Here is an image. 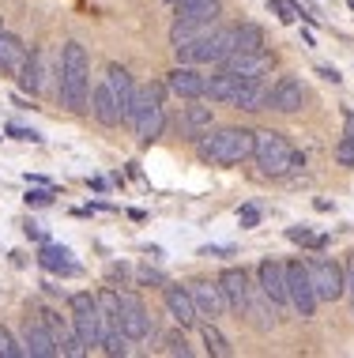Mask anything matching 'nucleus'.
I'll use <instances>...</instances> for the list:
<instances>
[{"label": "nucleus", "mask_w": 354, "mask_h": 358, "mask_svg": "<svg viewBox=\"0 0 354 358\" xmlns=\"http://www.w3.org/2000/svg\"><path fill=\"white\" fill-rule=\"evenodd\" d=\"M196 151H200V159L212 162V166H242L245 159H253V132L230 124V129L200 136Z\"/></svg>", "instance_id": "obj_3"}, {"label": "nucleus", "mask_w": 354, "mask_h": 358, "mask_svg": "<svg viewBox=\"0 0 354 358\" xmlns=\"http://www.w3.org/2000/svg\"><path fill=\"white\" fill-rule=\"evenodd\" d=\"M162 94H166V87L162 83H143L136 87V99H132L128 113H124V124H132L136 129V140L147 148V143H155L162 136V129H166V106H162Z\"/></svg>", "instance_id": "obj_2"}, {"label": "nucleus", "mask_w": 354, "mask_h": 358, "mask_svg": "<svg viewBox=\"0 0 354 358\" xmlns=\"http://www.w3.org/2000/svg\"><path fill=\"white\" fill-rule=\"evenodd\" d=\"M110 275H113V279H124V275H128V268H124V264H113Z\"/></svg>", "instance_id": "obj_43"}, {"label": "nucleus", "mask_w": 354, "mask_h": 358, "mask_svg": "<svg viewBox=\"0 0 354 358\" xmlns=\"http://www.w3.org/2000/svg\"><path fill=\"white\" fill-rule=\"evenodd\" d=\"M267 8H272V12L279 15V23H298V19L313 23V15L305 12L302 4H294V0H267Z\"/></svg>", "instance_id": "obj_29"}, {"label": "nucleus", "mask_w": 354, "mask_h": 358, "mask_svg": "<svg viewBox=\"0 0 354 358\" xmlns=\"http://www.w3.org/2000/svg\"><path fill=\"white\" fill-rule=\"evenodd\" d=\"M212 106H200L196 99H189V106L181 110V136L185 140H200V136H207L212 132Z\"/></svg>", "instance_id": "obj_18"}, {"label": "nucleus", "mask_w": 354, "mask_h": 358, "mask_svg": "<svg viewBox=\"0 0 354 358\" xmlns=\"http://www.w3.org/2000/svg\"><path fill=\"white\" fill-rule=\"evenodd\" d=\"M219 27V19L215 23H174V31H170V45L174 50H189V45H196L200 38H207Z\"/></svg>", "instance_id": "obj_26"}, {"label": "nucleus", "mask_w": 354, "mask_h": 358, "mask_svg": "<svg viewBox=\"0 0 354 358\" xmlns=\"http://www.w3.org/2000/svg\"><path fill=\"white\" fill-rule=\"evenodd\" d=\"M230 253H234L230 245H204L200 249V257H230Z\"/></svg>", "instance_id": "obj_38"}, {"label": "nucleus", "mask_w": 354, "mask_h": 358, "mask_svg": "<svg viewBox=\"0 0 354 358\" xmlns=\"http://www.w3.org/2000/svg\"><path fill=\"white\" fill-rule=\"evenodd\" d=\"M256 50H264V31H260V27H256V23L234 27V53H256Z\"/></svg>", "instance_id": "obj_27"}, {"label": "nucleus", "mask_w": 354, "mask_h": 358, "mask_svg": "<svg viewBox=\"0 0 354 358\" xmlns=\"http://www.w3.org/2000/svg\"><path fill=\"white\" fill-rule=\"evenodd\" d=\"M237 222H242V230L260 227V208H256V204H242V208H237Z\"/></svg>", "instance_id": "obj_35"}, {"label": "nucleus", "mask_w": 354, "mask_h": 358, "mask_svg": "<svg viewBox=\"0 0 354 358\" xmlns=\"http://www.w3.org/2000/svg\"><path fill=\"white\" fill-rule=\"evenodd\" d=\"M286 298H290L298 317H313L320 306L313 279H309V264H302V260H286Z\"/></svg>", "instance_id": "obj_5"}, {"label": "nucleus", "mask_w": 354, "mask_h": 358, "mask_svg": "<svg viewBox=\"0 0 354 358\" xmlns=\"http://www.w3.org/2000/svg\"><path fill=\"white\" fill-rule=\"evenodd\" d=\"M309 279H313V290H317L320 302H339V298L347 294V275H343V268L332 257H313L309 260Z\"/></svg>", "instance_id": "obj_7"}, {"label": "nucleus", "mask_w": 354, "mask_h": 358, "mask_svg": "<svg viewBox=\"0 0 354 358\" xmlns=\"http://www.w3.org/2000/svg\"><path fill=\"white\" fill-rule=\"evenodd\" d=\"M343 275H347V294H351V302H354V257L347 260V268H343Z\"/></svg>", "instance_id": "obj_40"}, {"label": "nucleus", "mask_w": 354, "mask_h": 358, "mask_svg": "<svg viewBox=\"0 0 354 358\" xmlns=\"http://www.w3.org/2000/svg\"><path fill=\"white\" fill-rule=\"evenodd\" d=\"M27 42L19 34H4L0 31V72H19L27 61Z\"/></svg>", "instance_id": "obj_25"}, {"label": "nucleus", "mask_w": 354, "mask_h": 358, "mask_svg": "<svg viewBox=\"0 0 354 358\" xmlns=\"http://www.w3.org/2000/svg\"><path fill=\"white\" fill-rule=\"evenodd\" d=\"M23 355H31V358H57V355H61V347H57L50 324H45L38 313L23 321Z\"/></svg>", "instance_id": "obj_11"}, {"label": "nucleus", "mask_w": 354, "mask_h": 358, "mask_svg": "<svg viewBox=\"0 0 354 358\" xmlns=\"http://www.w3.org/2000/svg\"><path fill=\"white\" fill-rule=\"evenodd\" d=\"M204 347H207V355H215V358H226V355L234 351L230 340H226V336L215 328V321H207V324H204Z\"/></svg>", "instance_id": "obj_30"}, {"label": "nucleus", "mask_w": 354, "mask_h": 358, "mask_svg": "<svg viewBox=\"0 0 354 358\" xmlns=\"http://www.w3.org/2000/svg\"><path fill=\"white\" fill-rule=\"evenodd\" d=\"M19 83H23V91L42 94V87H45V50L27 53L23 69H19Z\"/></svg>", "instance_id": "obj_24"}, {"label": "nucleus", "mask_w": 354, "mask_h": 358, "mask_svg": "<svg viewBox=\"0 0 354 358\" xmlns=\"http://www.w3.org/2000/svg\"><path fill=\"white\" fill-rule=\"evenodd\" d=\"M166 4H181V0H166Z\"/></svg>", "instance_id": "obj_44"}, {"label": "nucleus", "mask_w": 354, "mask_h": 358, "mask_svg": "<svg viewBox=\"0 0 354 358\" xmlns=\"http://www.w3.org/2000/svg\"><path fill=\"white\" fill-rule=\"evenodd\" d=\"M102 351L110 358H124V355H132V340L124 332H110L106 340H102Z\"/></svg>", "instance_id": "obj_31"}, {"label": "nucleus", "mask_w": 354, "mask_h": 358, "mask_svg": "<svg viewBox=\"0 0 354 358\" xmlns=\"http://www.w3.org/2000/svg\"><path fill=\"white\" fill-rule=\"evenodd\" d=\"M91 113H94V121L106 124V129H117V124H121V106H117V99H113L106 76H102L98 87L91 91Z\"/></svg>", "instance_id": "obj_16"}, {"label": "nucleus", "mask_w": 354, "mask_h": 358, "mask_svg": "<svg viewBox=\"0 0 354 358\" xmlns=\"http://www.w3.org/2000/svg\"><path fill=\"white\" fill-rule=\"evenodd\" d=\"M53 196H57V192H53L50 185H34V189H27V204H31V208H50V204H53Z\"/></svg>", "instance_id": "obj_33"}, {"label": "nucleus", "mask_w": 354, "mask_h": 358, "mask_svg": "<svg viewBox=\"0 0 354 358\" xmlns=\"http://www.w3.org/2000/svg\"><path fill=\"white\" fill-rule=\"evenodd\" d=\"M219 69H230L237 72L242 80H267L275 69V53H267V50H256V53H234V57H226Z\"/></svg>", "instance_id": "obj_12"}, {"label": "nucleus", "mask_w": 354, "mask_h": 358, "mask_svg": "<svg viewBox=\"0 0 354 358\" xmlns=\"http://www.w3.org/2000/svg\"><path fill=\"white\" fill-rule=\"evenodd\" d=\"M140 283H158V287H166V275H162V272H151V268H143V272H140Z\"/></svg>", "instance_id": "obj_39"}, {"label": "nucleus", "mask_w": 354, "mask_h": 358, "mask_svg": "<svg viewBox=\"0 0 354 358\" xmlns=\"http://www.w3.org/2000/svg\"><path fill=\"white\" fill-rule=\"evenodd\" d=\"M117 321H121V332L128 340H147L151 336V317H147V306L140 302L136 290H117Z\"/></svg>", "instance_id": "obj_8"}, {"label": "nucleus", "mask_w": 354, "mask_h": 358, "mask_svg": "<svg viewBox=\"0 0 354 358\" xmlns=\"http://www.w3.org/2000/svg\"><path fill=\"white\" fill-rule=\"evenodd\" d=\"M166 87L177 94V99H204L207 76H200L196 64H177V69L166 76Z\"/></svg>", "instance_id": "obj_14"}, {"label": "nucleus", "mask_w": 354, "mask_h": 358, "mask_svg": "<svg viewBox=\"0 0 354 358\" xmlns=\"http://www.w3.org/2000/svg\"><path fill=\"white\" fill-rule=\"evenodd\" d=\"M19 355H23V347L15 343V336L8 328H0V358H19Z\"/></svg>", "instance_id": "obj_36"}, {"label": "nucleus", "mask_w": 354, "mask_h": 358, "mask_svg": "<svg viewBox=\"0 0 354 358\" xmlns=\"http://www.w3.org/2000/svg\"><path fill=\"white\" fill-rule=\"evenodd\" d=\"M253 159H256V166H260L264 178H286V173H290L294 148L283 132L260 129V132H253Z\"/></svg>", "instance_id": "obj_4"}, {"label": "nucleus", "mask_w": 354, "mask_h": 358, "mask_svg": "<svg viewBox=\"0 0 354 358\" xmlns=\"http://www.w3.org/2000/svg\"><path fill=\"white\" fill-rule=\"evenodd\" d=\"M27 238H34V241H45V227H38V222H27Z\"/></svg>", "instance_id": "obj_42"}, {"label": "nucleus", "mask_w": 354, "mask_h": 358, "mask_svg": "<svg viewBox=\"0 0 354 358\" xmlns=\"http://www.w3.org/2000/svg\"><path fill=\"white\" fill-rule=\"evenodd\" d=\"M317 76H320V80H328V83H339V80H343V76H339L336 69H328V64H320Z\"/></svg>", "instance_id": "obj_41"}, {"label": "nucleus", "mask_w": 354, "mask_h": 358, "mask_svg": "<svg viewBox=\"0 0 354 358\" xmlns=\"http://www.w3.org/2000/svg\"><path fill=\"white\" fill-rule=\"evenodd\" d=\"M162 351H166V355H177V358H193V347L185 343V332H170L166 340H162Z\"/></svg>", "instance_id": "obj_32"}, {"label": "nucleus", "mask_w": 354, "mask_h": 358, "mask_svg": "<svg viewBox=\"0 0 354 358\" xmlns=\"http://www.w3.org/2000/svg\"><path fill=\"white\" fill-rule=\"evenodd\" d=\"M193 290V302H196V313L207 317V321H219V317L226 313V298L223 290H219V283H207V279H200V283L189 287Z\"/></svg>", "instance_id": "obj_17"}, {"label": "nucleus", "mask_w": 354, "mask_h": 358, "mask_svg": "<svg viewBox=\"0 0 354 358\" xmlns=\"http://www.w3.org/2000/svg\"><path fill=\"white\" fill-rule=\"evenodd\" d=\"M166 309H170V317L177 321V328H193L200 321L196 302H193V290H189V287L166 283Z\"/></svg>", "instance_id": "obj_15"}, {"label": "nucleus", "mask_w": 354, "mask_h": 358, "mask_svg": "<svg viewBox=\"0 0 354 358\" xmlns=\"http://www.w3.org/2000/svg\"><path fill=\"white\" fill-rule=\"evenodd\" d=\"M286 238H290V241H298V245H317V249L324 245V238H317L309 227H286Z\"/></svg>", "instance_id": "obj_34"}, {"label": "nucleus", "mask_w": 354, "mask_h": 358, "mask_svg": "<svg viewBox=\"0 0 354 358\" xmlns=\"http://www.w3.org/2000/svg\"><path fill=\"white\" fill-rule=\"evenodd\" d=\"M336 162L347 166V170H354V113L351 110H343V140L336 148Z\"/></svg>", "instance_id": "obj_28"}, {"label": "nucleus", "mask_w": 354, "mask_h": 358, "mask_svg": "<svg viewBox=\"0 0 354 358\" xmlns=\"http://www.w3.org/2000/svg\"><path fill=\"white\" fill-rule=\"evenodd\" d=\"M305 106V87L298 76H279V80L272 83V102H267V110H279V113H298Z\"/></svg>", "instance_id": "obj_13"}, {"label": "nucleus", "mask_w": 354, "mask_h": 358, "mask_svg": "<svg viewBox=\"0 0 354 358\" xmlns=\"http://www.w3.org/2000/svg\"><path fill=\"white\" fill-rule=\"evenodd\" d=\"M57 99H61V106L72 113L91 110V57L80 42L61 45V61H57Z\"/></svg>", "instance_id": "obj_1"}, {"label": "nucleus", "mask_w": 354, "mask_h": 358, "mask_svg": "<svg viewBox=\"0 0 354 358\" xmlns=\"http://www.w3.org/2000/svg\"><path fill=\"white\" fill-rule=\"evenodd\" d=\"M219 290H223V298H226V309H234L237 317L249 309V298H253V279H249L245 268H226L223 275H219Z\"/></svg>", "instance_id": "obj_10"}, {"label": "nucleus", "mask_w": 354, "mask_h": 358, "mask_svg": "<svg viewBox=\"0 0 354 358\" xmlns=\"http://www.w3.org/2000/svg\"><path fill=\"white\" fill-rule=\"evenodd\" d=\"M38 264H42L50 275H80V264L72 260V253H68L64 245H53V241H42Z\"/></svg>", "instance_id": "obj_20"}, {"label": "nucleus", "mask_w": 354, "mask_h": 358, "mask_svg": "<svg viewBox=\"0 0 354 358\" xmlns=\"http://www.w3.org/2000/svg\"><path fill=\"white\" fill-rule=\"evenodd\" d=\"M177 23H215L223 12V0H181L174 4Z\"/></svg>", "instance_id": "obj_22"}, {"label": "nucleus", "mask_w": 354, "mask_h": 358, "mask_svg": "<svg viewBox=\"0 0 354 358\" xmlns=\"http://www.w3.org/2000/svg\"><path fill=\"white\" fill-rule=\"evenodd\" d=\"M106 83H110V91H113V99H117V106H121V121H124V113H128L132 99H136V80H132V72L124 69V64H106Z\"/></svg>", "instance_id": "obj_19"}, {"label": "nucleus", "mask_w": 354, "mask_h": 358, "mask_svg": "<svg viewBox=\"0 0 354 358\" xmlns=\"http://www.w3.org/2000/svg\"><path fill=\"white\" fill-rule=\"evenodd\" d=\"M8 136H12V140H23V143H42V132L23 129V124H8Z\"/></svg>", "instance_id": "obj_37"}, {"label": "nucleus", "mask_w": 354, "mask_h": 358, "mask_svg": "<svg viewBox=\"0 0 354 358\" xmlns=\"http://www.w3.org/2000/svg\"><path fill=\"white\" fill-rule=\"evenodd\" d=\"M256 287L264 290V298L272 306H290V298H286V264L275 257L260 260V268H256Z\"/></svg>", "instance_id": "obj_9"}, {"label": "nucleus", "mask_w": 354, "mask_h": 358, "mask_svg": "<svg viewBox=\"0 0 354 358\" xmlns=\"http://www.w3.org/2000/svg\"><path fill=\"white\" fill-rule=\"evenodd\" d=\"M267 102H272V83L267 80H245L242 91H237V99H234L237 110H249V113L267 110Z\"/></svg>", "instance_id": "obj_23"}, {"label": "nucleus", "mask_w": 354, "mask_h": 358, "mask_svg": "<svg viewBox=\"0 0 354 358\" xmlns=\"http://www.w3.org/2000/svg\"><path fill=\"white\" fill-rule=\"evenodd\" d=\"M242 76L237 72H230V69H219L212 80H207V87H204V94L212 102H226V106H234V99H237V91H242Z\"/></svg>", "instance_id": "obj_21"}, {"label": "nucleus", "mask_w": 354, "mask_h": 358, "mask_svg": "<svg viewBox=\"0 0 354 358\" xmlns=\"http://www.w3.org/2000/svg\"><path fill=\"white\" fill-rule=\"evenodd\" d=\"M68 309H72V328L80 332V340L91 347H102V321H98V298L80 290V294L68 298Z\"/></svg>", "instance_id": "obj_6"}]
</instances>
